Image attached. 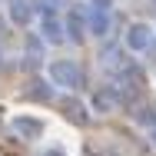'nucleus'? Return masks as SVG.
Here are the masks:
<instances>
[{
	"mask_svg": "<svg viewBox=\"0 0 156 156\" xmlns=\"http://www.w3.org/2000/svg\"><path fill=\"white\" fill-rule=\"evenodd\" d=\"M7 17H10L17 27H27V23L33 20V3L30 0H13V3L7 7Z\"/></svg>",
	"mask_w": 156,
	"mask_h": 156,
	"instance_id": "f03ea898",
	"label": "nucleus"
},
{
	"mask_svg": "<svg viewBox=\"0 0 156 156\" xmlns=\"http://www.w3.org/2000/svg\"><path fill=\"white\" fill-rule=\"evenodd\" d=\"M50 76L57 83H63V87H76L80 83V70H76V63H70V60H53Z\"/></svg>",
	"mask_w": 156,
	"mask_h": 156,
	"instance_id": "f257e3e1",
	"label": "nucleus"
},
{
	"mask_svg": "<svg viewBox=\"0 0 156 156\" xmlns=\"http://www.w3.org/2000/svg\"><path fill=\"white\" fill-rule=\"evenodd\" d=\"M106 30H110V17H106V10H96V7H93V17H90V33L103 37Z\"/></svg>",
	"mask_w": 156,
	"mask_h": 156,
	"instance_id": "20e7f679",
	"label": "nucleus"
},
{
	"mask_svg": "<svg viewBox=\"0 0 156 156\" xmlns=\"http://www.w3.org/2000/svg\"><path fill=\"white\" fill-rule=\"evenodd\" d=\"M153 37H150V27L146 23H133L129 27V37H126V43L133 47V50H146V43H150Z\"/></svg>",
	"mask_w": 156,
	"mask_h": 156,
	"instance_id": "7ed1b4c3",
	"label": "nucleus"
},
{
	"mask_svg": "<svg viewBox=\"0 0 156 156\" xmlns=\"http://www.w3.org/2000/svg\"><path fill=\"white\" fill-rule=\"evenodd\" d=\"M17 129L20 133H40V123L37 120H17Z\"/></svg>",
	"mask_w": 156,
	"mask_h": 156,
	"instance_id": "423d86ee",
	"label": "nucleus"
},
{
	"mask_svg": "<svg viewBox=\"0 0 156 156\" xmlns=\"http://www.w3.org/2000/svg\"><path fill=\"white\" fill-rule=\"evenodd\" d=\"M43 30H47V40H63V27H60V20H43Z\"/></svg>",
	"mask_w": 156,
	"mask_h": 156,
	"instance_id": "39448f33",
	"label": "nucleus"
},
{
	"mask_svg": "<svg viewBox=\"0 0 156 156\" xmlns=\"http://www.w3.org/2000/svg\"><path fill=\"white\" fill-rule=\"evenodd\" d=\"M47 156H63V153H47Z\"/></svg>",
	"mask_w": 156,
	"mask_h": 156,
	"instance_id": "0eeeda50",
	"label": "nucleus"
}]
</instances>
